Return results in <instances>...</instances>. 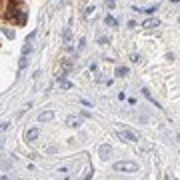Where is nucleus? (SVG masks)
Wrapping results in <instances>:
<instances>
[{"label": "nucleus", "instance_id": "f257e3e1", "mask_svg": "<svg viewBox=\"0 0 180 180\" xmlns=\"http://www.w3.org/2000/svg\"><path fill=\"white\" fill-rule=\"evenodd\" d=\"M114 170H116V172H136V170H138V166H136V162L122 160V162H116V164H114Z\"/></svg>", "mask_w": 180, "mask_h": 180}, {"label": "nucleus", "instance_id": "f03ea898", "mask_svg": "<svg viewBox=\"0 0 180 180\" xmlns=\"http://www.w3.org/2000/svg\"><path fill=\"white\" fill-rule=\"evenodd\" d=\"M118 134V138H122V140H126V142H138V134L132 132L130 128H124V130H120Z\"/></svg>", "mask_w": 180, "mask_h": 180}, {"label": "nucleus", "instance_id": "7ed1b4c3", "mask_svg": "<svg viewBox=\"0 0 180 180\" xmlns=\"http://www.w3.org/2000/svg\"><path fill=\"white\" fill-rule=\"evenodd\" d=\"M110 154H112V148H110V146H108V144H100V148H98V156H100L102 160H108Z\"/></svg>", "mask_w": 180, "mask_h": 180}, {"label": "nucleus", "instance_id": "20e7f679", "mask_svg": "<svg viewBox=\"0 0 180 180\" xmlns=\"http://www.w3.org/2000/svg\"><path fill=\"white\" fill-rule=\"evenodd\" d=\"M66 124H68L70 128H78L80 124H82V118H80V116H68L66 118Z\"/></svg>", "mask_w": 180, "mask_h": 180}, {"label": "nucleus", "instance_id": "39448f33", "mask_svg": "<svg viewBox=\"0 0 180 180\" xmlns=\"http://www.w3.org/2000/svg\"><path fill=\"white\" fill-rule=\"evenodd\" d=\"M38 136H40V130H38V128H30V130H26V140H28V142H34Z\"/></svg>", "mask_w": 180, "mask_h": 180}, {"label": "nucleus", "instance_id": "423d86ee", "mask_svg": "<svg viewBox=\"0 0 180 180\" xmlns=\"http://www.w3.org/2000/svg\"><path fill=\"white\" fill-rule=\"evenodd\" d=\"M52 118H54V112H52V110H46V112H40V116H38V120H40V122H50Z\"/></svg>", "mask_w": 180, "mask_h": 180}, {"label": "nucleus", "instance_id": "0eeeda50", "mask_svg": "<svg viewBox=\"0 0 180 180\" xmlns=\"http://www.w3.org/2000/svg\"><path fill=\"white\" fill-rule=\"evenodd\" d=\"M70 38H72V32H70V28L64 30V34H62V42H64V46L70 48Z\"/></svg>", "mask_w": 180, "mask_h": 180}, {"label": "nucleus", "instance_id": "6e6552de", "mask_svg": "<svg viewBox=\"0 0 180 180\" xmlns=\"http://www.w3.org/2000/svg\"><path fill=\"white\" fill-rule=\"evenodd\" d=\"M158 24H160V22H158L156 18H150V20H146V22L142 24V28H156Z\"/></svg>", "mask_w": 180, "mask_h": 180}, {"label": "nucleus", "instance_id": "1a4fd4ad", "mask_svg": "<svg viewBox=\"0 0 180 180\" xmlns=\"http://www.w3.org/2000/svg\"><path fill=\"white\" fill-rule=\"evenodd\" d=\"M126 74H128V68L126 66H118L116 68V76H118V78H124Z\"/></svg>", "mask_w": 180, "mask_h": 180}, {"label": "nucleus", "instance_id": "9d476101", "mask_svg": "<svg viewBox=\"0 0 180 180\" xmlns=\"http://www.w3.org/2000/svg\"><path fill=\"white\" fill-rule=\"evenodd\" d=\"M136 12H146V14H152V12H156V6H150V8H134Z\"/></svg>", "mask_w": 180, "mask_h": 180}, {"label": "nucleus", "instance_id": "9b49d317", "mask_svg": "<svg viewBox=\"0 0 180 180\" xmlns=\"http://www.w3.org/2000/svg\"><path fill=\"white\" fill-rule=\"evenodd\" d=\"M104 22H106L108 26H116V24H118V22H116V18H112V16H106Z\"/></svg>", "mask_w": 180, "mask_h": 180}, {"label": "nucleus", "instance_id": "f8f14e48", "mask_svg": "<svg viewBox=\"0 0 180 180\" xmlns=\"http://www.w3.org/2000/svg\"><path fill=\"white\" fill-rule=\"evenodd\" d=\"M2 32H4V34H6L8 38H14V32H10L8 28H2Z\"/></svg>", "mask_w": 180, "mask_h": 180}, {"label": "nucleus", "instance_id": "ddd939ff", "mask_svg": "<svg viewBox=\"0 0 180 180\" xmlns=\"http://www.w3.org/2000/svg\"><path fill=\"white\" fill-rule=\"evenodd\" d=\"M92 12H94V6H88V8H86V18H88Z\"/></svg>", "mask_w": 180, "mask_h": 180}, {"label": "nucleus", "instance_id": "4468645a", "mask_svg": "<svg viewBox=\"0 0 180 180\" xmlns=\"http://www.w3.org/2000/svg\"><path fill=\"white\" fill-rule=\"evenodd\" d=\"M140 60H142V58H140L138 54H132V62H140Z\"/></svg>", "mask_w": 180, "mask_h": 180}, {"label": "nucleus", "instance_id": "2eb2a0df", "mask_svg": "<svg viewBox=\"0 0 180 180\" xmlns=\"http://www.w3.org/2000/svg\"><path fill=\"white\" fill-rule=\"evenodd\" d=\"M98 42H100V44H106V42H108V38H106V36H100V40H98Z\"/></svg>", "mask_w": 180, "mask_h": 180}, {"label": "nucleus", "instance_id": "dca6fc26", "mask_svg": "<svg viewBox=\"0 0 180 180\" xmlns=\"http://www.w3.org/2000/svg\"><path fill=\"white\" fill-rule=\"evenodd\" d=\"M106 4H108V8H114V0H106Z\"/></svg>", "mask_w": 180, "mask_h": 180}]
</instances>
